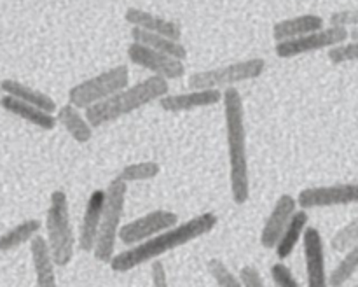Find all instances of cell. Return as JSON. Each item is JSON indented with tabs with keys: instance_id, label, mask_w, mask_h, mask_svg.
I'll list each match as a JSON object with an SVG mask.
<instances>
[{
	"instance_id": "21",
	"label": "cell",
	"mask_w": 358,
	"mask_h": 287,
	"mask_svg": "<svg viewBox=\"0 0 358 287\" xmlns=\"http://www.w3.org/2000/svg\"><path fill=\"white\" fill-rule=\"evenodd\" d=\"M131 38L133 42H138V44L147 46L150 49H156V51L164 52V55H170L173 58H178L184 62L187 58V49L182 44L180 41H175V38L166 37V35L161 34H152V31L142 30V28H131Z\"/></svg>"
},
{
	"instance_id": "8",
	"label": "cell",
	"mask_w": 358,
	"mask_h": 287,
	"mask_svg": "<svg viewBox=\"0 0 358 287\" xmlns=\"http://www.w3.org/2000/svg\"><path fill=\"white\" fill-rule=\"evenodd\" d=\"M348 41V30L339 27L320 28V30L310 31L301 37L290 38V41L276 42V56L287 59L296 58V56L310 55V52L322 51V49H331L341 42Z\"/></svg>"
},
{
	"instance_id": "28",
	"label": "cell",
	"mask_w": 358,
	"mask_h": 287,
	"mask_svg": "<svg viewBox=\"0 0 358 287\" xmlns=\"http://www.w3.org/2000/svg\"><path fill=\"white\" fill-rule=\"evenodd\" d=\"M206 268H208V273L212 275V279L215 280L217 286L220 287H240V279L238 275H234L229 270V266L226 265L220 259L212 258L208 262H206Z\"/></svg>"
},
{
	"instance_id": "6",
	"label": "cell",
	"mask_w": 358,
	"mask_h": 287,
	"mask_svg": "<svg viewBox=\"0 0 358 287\" xmlns=\"http://www.w3.org/2000/svg\"><path fill=\"white\" fill-rule=\"evenodd\" d=\"M266 62L262 58H250L231 65L217 66L210 70H199L189 77V86L192 90H224L234 84L257 79L264 74Z\"/></svg>"
},
{
	"instance_id": "32",
	"label": "cell",
	"mask_w": 358,
	"mask_h": 287,
	"mask_svg": "<svg viewBox=\"0 0 358 287\" xmlns=\"http://www.w3.org/2000/svg\"><path fill=\"white\" fill-rule=\"evenodd\" d=\"M238 279L243 287H264V279H262L261 272L252 265L243 266L238 273Z\"/></svg>"
},
{
	"instance_id": "27",
	"label": "cell",
	"mask_w": 358,
	"mask_h": 287,
	"mask_svg": "<svg viewBox=\"0 0 358 287\" xmlns=\"http://www.w3.org/2000/svg\"><path fill=\"white\" fill-rule=\"evenodd\" d=\"M358 244V216L353 217L348 224L336 231V234L331 240V247L336 252H346L353 245Z\"/></svg>"
},
{
	"instance_id": "12",
	"label": "cell",
	"mask_w": 358,
	"mask_h": 287,
	"mask_svg": "<svg viewBox=\"0 0 358 287\" xmlns=\"http://www.w3.org/2000/svg\"><path fill=\"white\" fill-rule=\"evenodd\" d=\"M304 238V261H306V276L310 287L327 286V272H325V251L324 238L320 231L313 226H306Z\"/></svg>"
},
{
	"instance_id": "11",
	"label": "cell",
	"mask_w": 358,
	"mask_h": 287,
	"mask_svg": "<svg viewBox=\"0 0 358 287\" xmlns=\"http://www.w3.org/2000/svg\"><path fill=\"white\" fill-rule=\"evenodd\" d=\"M177 223L178 216L175 212L163 209L152 210V212L145 214V216L121 226L117 238L124 245H135L147 240V238L154 237V234L161 233V231L168 230V227L175 226Z\"/></svg>"
},
{
	"instance_id": "16",
	"label": "cell",
	"mask_w": 358,
	"mask_h": 287,
	"mask_svg": "<svg viewBox=\"0 0 358 287\" xmlns=\"http://www.w3.org/2000/svg\"><path fill=\"white\" fill-rule=\"evenodd\" d=\"M30 255L31 265L35 272V284L38 287H55L56 286V272H55V258L49 248L45 237L35 234L30 240Z\"/></svg>"
},
{
	"instance_id": "25",
	"label": "cell",
	"mask_w": 358,
	"mask_h": 287,
	"mask_svg": "<svg viewBox=\"0 0 358 287\" xmlns=\"http://www.w3.org/2000/svg\"><path fill=\"white\" fill-rule=\"evenodd\" d=\"M357 270H358V244L346 251L345 258H343L341 261H339V265L332 270L331 275H327V286L331 287L345 286V284L355 275Z\"/></svg>"
},
{
	"instance_id": "26",
	"label": "cell",
	"mask_w": 358,
	"mask_h": 287,
	"mask_svg": "<svg viewBox=\"0 0 358 287\" xmlns=\"http://www.w3.org/2000/svg\"><path fill=\"white\" fill-rule=\"evenodd\" d=\"M159 174V163H156V161H140V163H131L122 167L117 177L128 184V182L150 181V178H156Z\"/></svg>"
},
{
	"instance_id": "13",
	"label": "cell",
	"mask_w": 358,
	"mask_h": 287,
	"mask_svg": "<svg viewBox=\"0 0 358 287\" xmlns=\"http://www.w3.org/2000/svg\"><path fill=\"white\" fill-rule=\"evenodd\" d=\"M297 200L290 195H282L276 200L271 214L266 219L264 226L261 231V245L264 248H275L280 234L283 233L285 226L289 224L290 217L297 210Z\"/></svg>"
},
{
	"instance_id": "1",
	"label": "cell",
	"mask_w": 358,
	"mask_h": 287,
	"mask_svg": "<svg viewBox=\"0 0 358 287\" xmlns=\"http://www.w3.org/2000/svg\"><path fill=\"white\" fill-rule=\"evenodd\" d=\"M217 223H219V217L213 212L199 214V216L192 217L185 223H177L175 226L168 227V230L161 231V233L154 234V237L147 238L140 244H135L128 251L114 254L108 266L115 273L129 272V270L150 262L152 259L159 258V255L166 254L170 251H175V248L182 247V245L189 244L196 238L205 237L217 226Z\"/></svg>"
},
{
	"instance_id": "4",
	"label": "cell",
	"mask_w": 358,
	"mask_h": 287,
	"mask_svg": "<svg viewBox=\"0 0 358 287\" xmlns=\"http://www.w3.org/2000/svg\"><path fill=\"white\" fill-rule=\"evenodd\" d=\"M126 192H128V184L119 177L112 178L108 188L105 189V203L101 210L96 244L93 248L94 259L105 265H108L115 254V241H117L121 220L124 216Z\"/></svg>"
},
{
	"instance_id": "17",
	"label": "cell",
	"mask_w": 358,
	"mask_h": 287,
	"mask_svg": "<svg viewBox=\"0 0 358 287\" xmlns=\"http://www.w3.org/2000/svg\"><path fill=\"white\" fill-rule=\"evenodd\" d=\"M0 105H2L3 111L10 112V114L17 115L23 121H28L30 125L37 126L41 130H55L58 121H56V115H52L51 112H45L42 108L35 107V105L27 104V102L20 100L16 97H10V94L3 93V97H0Z\"/></svg>"
},
{
	"instance_id": "19",
	"label": "cell",
	"mask_w": 358,
	"mask_h": 287,
	"mask_svg": "<svg viewBox=\"0 0 358 287\" xmlns=\"http://www.w3.org/2000/svg\"><path fill=\"white\" fill-rule=\"evenodd\" d=\"M324 28V18L317 14H303V16L287 18L273 24V38L276 42L290 41V38L301 37L310 31Z\"/></svg>"
},
{
	"instance_id": "31",
	"label": "cell",
	"mask_w": 358,
	"mask_h": 287,
	"mask_svg": "<svg viewBox=\"0 0 358 287\" xmlns=\"http://www.w3.org/2000/svg\"><path fill=\"white\" fill-rule=\"evenodd\" d=\"M331 21V27H339V28H352L358 27V9H345V10H336L329 18Z\"/></svg>"
},
{
	"instance_id": "18",
	"label": "cell",
	"mask_w": 358,
	"mask_h": 287,
	"mask_svg": "<svg viewBox=\"0 0 358 287\" xmlns=\"http://www.w3.org/2000/svg\"><path fill=\"white\" fill-rule=\"evenodd\" d=\"M124 20L128 21L131 27L142 28V30L152 31V34L166 35V37L180 41L182 28L180 24L175 23L171 20H164V18L156 16L152 13H147L143 9H136V7H129L124 13Z\"/></svg>"
},
{
	"instance_id": "23",
	"label": "cell",
	"mask_w": 358,
	"mask_h": 287,
	"mask_svg": "<svg viewBox=\"0 0 358 287\" xmlns=\"http://www.w3.org/2000/svg\"><path fill=\"white\" fill-rule=\"evenodd\" d=\"M0 90L6 94H10V97H16L20 100L27 102V104L35 105V107L42 108L45 112H55L56 111V102L52 100L49 94L42 93V91L35 90V88L27 86V84L20 83V80L14 79H3L0 83Z\"/></svg>"
},
{
	"instance_id": "9",
	"label": "cell",
	"mask_w": 358,
	"mask_h": 287,
	"mask_svg": "<svg viewBox=\"0 0 358 287\" xmlns=\"http://www.w3.org/2000/svg\"><path fill=\"white\" fill-rule=\"evenodd\" d=\"M358 203V182L346 184L315 186L306 188L297 196L301 209H329V206L353 205Z\"/></svg>"
},
{
	"instance_id": "20",
	"label": "cell",
	"mask_w": 358,
	"mask_h": 287,
	"mask_svg": "<svg viewBox=\"0 0 358 287\" xmlns=\"http://www.w3.org/2000/svg\"><path fill=\"white\" fill-rule=\"evenodd\" d=\"M56 121L65 128V132L72 136L76 142L87 144L93 139V126L86 119V115L80 114V108L69 102L66 105L56 111Z\"/></svg>"
},
{
	"instance_id": "34",
	"label": "cell",
	"mask_w": 358,
	"mask_h": 287,
	"mask_svg": "<svg viewBox=\"0 0 358 287\" xmlns=\"http://www.w3.org/2000/svg\"><path fill=\"white\" fill-rule=\"evenodd\" d=\"M348 38H352V41H358V27H352V30L348 31Z\"/></svg>"
},
{
	"instance_id": "15",
	"label": "cell",
	"mask_w": 358,
	"mask_h": 287,
	"mask_svg": "<svg viewBox=\"0 0 358 287\" xmlns=\"http://www.w3.org/2000/svg\"><path fill=\"white\" fill-rule=\"evenodd\" d=\"M105 203V191L96 189L90 195V200L86 203V210H84L83 223H80L79 231V247L84 252H93L94 244H96L98 227H100L101 210H103Z\"/></svg>"
},
{
	"instance_id": "5",
	"label": "cell",
	"mask_w": 358,
	"mask_h": 287,
	"mask_svg": "<svg viewBox=\"0 0 358 287\" xmlns=\"http://www.w3.org/2000/svg\"><path fill=\"white\" fill-rule=\"evenodd\" d=\"M45 231H48L49 248L52 252L56 266H66L76 252V234L70 220L69 198L66 192L58 189L49 198V209L45 212Z\"/></svg>"
},
{
	"instance_id": "10",
	"label": "cell",
	"mask_w": 358,
	"mask_h": 287,
	"mask_svg": "<svg viewBox=\"0 0 358 287\" xmlns=\"http://www.w3.org/2000/svg\"><path fill=\"white\" fill-rule=\"evenodd\" d=\"M128 58L135 65L152 72V76H159L166 80L178 79L185 72L182 59L164 55V52L156 51V49L147 48V46L138 44V42H131L128 46Z\"/></svg>"
},
{
	"instance_id": "33",
	"label": "cell",
	"mask_w": 358,
	"mask_h": 287,
	"mask_svg": "<svg viewBox=\"0 0 358 287\" xmlns=\"http://www.w3.org/2000/svg\"><path fill=\"white\" fill-rule=\"evenodd\" d=\"M150 276H152V286L156 287H166L168 286V275L166 268L159 259H152V266H150Z\"/></svg>"
},
{
	"instance_id": "30",
	"label": "cell",
	"mask_w": 358,
	"mask_h": 287,
	"mask_svg": "<svg viewBox=\"0 0 358 287\" xmlns=\"http://www.w3.org/2000/svg\"><path fill=\"white\" fill-rule=\"evenodd\" d=\"M269 273H271V279H273V284L278 287H299V280L294 276V273L290 272V268L287 265H283V262H275V265L271 266V270H269Z\"/></svg>"
},
{
	"instance_id": "29",
	"label": "cell",
	"mask_w": 358,
	"mask_h": 287,
	"mask_svg": "<svg viewBox=\"0 0 358 287\" xmlns=\"http://www.w3.org/2000/svg\"><path fill=\"white\" fill-rule=\"evenodd\" d=\"M329 62L334 63V65L358 62V41L341 42V44L329 49Z\"/></svg>"
},
{
	"instance_id": "3",
	"label": "cell",
	"mask_w": 358,
	"mask_h": 287,
	"mask_svg": "<svg viewBox=\"0 0 358 287\" xmlns=\"http://www.w3.org/2000/svg\"><path fill=\"white\" fill-rule=\"evenodd\" d=\"M168 91H170V84L166 79L159 76H150L133 86L122 88L117 93L110 94L98 104L90 105L87 108H84L86 112L84 115L93 128H98V126L114 122L122 115L145 107L154 100H159Z\"/></svg>"
},
{
	"instance_id": "14",
	"label": "cell",
	"mask_w": 358,
	"mask_h": 287,
	"mask_svg": "<svg viewBox=\"0 0 358 287\" xmlns=\"http://www.w3.org/2000/svg\"><path fill=\"white\" fill-rule=\"evenodd\" d=\"M222 100L220 90H192L187 93L164 94L159 98L161 108L166 112H189L192 108L212 107Z\"/></svg>"
},
{
	"instance_id": "24",
	"label": "cell",
	"mask_w": 358,
	"mask_h": 287,
	"mask_svg": "<svg viewBox=\"0 0 358 287\" xmlns=\"http://www.w3.org/2000/svg\"><path fill=\"white\" fill-rule=\"evenodd\" d=\"M41 227L42 223L38 219H27L13 226L0 237V252H10L21 247L23 244L30 241L41 231Z\"/></svg>"
},
{
	"instance_id": "7",
	"label": "cell",
	"mask_w": 358,
	"mask_h": 287,
	"mask_svg": "<svg viewBox=\"0 0 358 287\" xmlns=\"http://www.w3.org/2000/svg\"><path fill=\"white\" fill-rule=\"evenodd\" d=\"M129 70L126 65L112 66L91 79L83 80L70 88L69 102L77 108H87L90 105L105 100L110 94L117 93L119 90L128 86Z\"/></svg>"
},
{
	"instance_id": "22",
	"label": "cell",
	"mask_w": 358,
	"mask_h": 287,
	"mask_svg": "<svg viewBox=\"0 0 358 287\" xmlns=\"http://www.w3.org/2000/svg\"><path fill=\"white\" fill-rule=\"evenodd\" d=\"M308 220H310V217H308L306 209H301L294 212V216L290 217L289 224H287L285 230H283V233L280 234L278 241H276L275 245L276 255H278L280 259L290 258V254L294 252L296 245L299 244L304 230H306Z\"/></svg>"
},
{
	"instance_id": "2",
	"label": "cell",
	"mask_w": 358,
	"mask_h": 287,
	"mask_svg": "<svg viewBox=\"0 0 358 287\" xmlns=\"http://www.w3.org/2000/svg\"><path fill=\"white\" fill-rule=\"evenodd\" d=\"M226 118L227 156H229L231 198L236 205H245L250 198V172H248V144L245 105L241 93L234 86L222 93Z\"/></svg>"
}]
</instances>
